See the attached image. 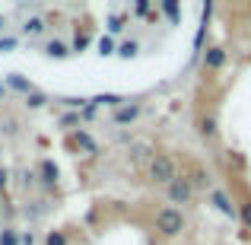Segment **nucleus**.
Wrapping results in <instances>:
<instances>
[{"instance_id":"27","label":"nucleus","mask_w":251,"mask_h":245,"mask_svg":"<svg viewBox=\"0 0 251 245\" xmlns=\"http://www.w3.org/2000/svg\"><path fill=\"white\" fill-rule=\"evenodd\" d=\"M134 16H153V3L150 0H137V6H134Z\"/></svg>"},{"instance_id":"13","label":"nucleus","mask_w":251,"mask_h":245,"mask_svg":"<svg viewBox=\"0 0 251 245\" xmlns=\"http://www.w3.org/2000/svg\"><path fill=\"white\" fill-rule=\"evenodd\" d=\"M197 134H201L203 140H216V137H220L216 118H213V115H201V121H197Z\"/></svg>"},{"instance_id":"7","label":"nucleus","mask_w":251,"mask_h":245,"mask_svg":"<svg viewBox=\"0 0 251 245\" xmlns=\"http://www.w3.org/2000/svg\"><path fill=\"white\" fill-rule=\"evenodd\" d=\"M3 83H6V89L19 92V96H32V92H35V83H32L25 74H16V70H13V74H6Z\"/></svg>"},{"instance_id":"21","label":"nucleus","mask_w":251,"mask_h":245,"mask_svg":"<svg viewBox=\"0 0 251 245\" xmlns=\"http://www.w3.org/2000/svg\"><path fill=\"white\" fill-rule=\"evenodd\" d=\"M61 105H67L70 111H83L86 105H89V99H83V96H64V99H61Z\"/></svg>"},{"instance_id":"32","label":"nucleus","mask_w":251,"mask_h":245,"mask_svg":"<svg viewBox=\"0 0 251 245\" xmlns=\"http://www.w3.org/2000/svg\"><path fill=\"white\" fill-rule=\"evenodd\" d=\"M23 245H35V233H32V229H29V233H23Z\"/></svg>"},{"instance_id":"20","label":"nucleus","mask_w":251,"mask_h":245,"mask_svg":"<svg viewBox=\"0 0 251 245\" xmlns=\"http://www.w3.org/2000/svg\"><path fill=\"white\" fill-rule=\"evenodd\" d=\"M99 54H102V57L118 54V45H115V38H111V35H102V38H99Z\"/></svg>"},{"instance_id":"8","label":"nucleus","mask_w":251,"mask_h":245,"mask_svg":"<svg viewBox=\"0 0 251 245\" xmlns=\"http://www.w3.org/2000/svg\"><path fill=\"white\" fill-rule=\"evenodd\" d=\"M70 140H74L76 147L83 150V153H89V156H96V153H99V143H96V137H92L86 128H76L74 134H70Z\"/></svg>"},{"instance_id":"24","label":"nucleus","mask_w":251,"mask_h":245,"mask_svg":"<svg viewBox=\"0 0 251 245\" xmlns=\"http://www.w3.org/2000/svg\"><path fill=\"white\" fill-rule=\"evenodd\" d=\"M80 121H83V115H80V111H67V115H64L61 118V128H80Z\"/></svg>"},{"instance_id":"14","label":"nucleus","mask_w":251,"mask_h":245,"mask_svg":"<svg viewBox=\"0 0 251 245\" xmlns=\"http://www.w3.org/2000/svg\"><path fill=\"white\" fill-rule=\"evenodd\" d=\"M45 54H48V57H54V61H64L67 54H74V48H67L64 42H57V38H51V42L45 45Z\"/></svg>"},{"instance_id":"30","label":"nucleus","mask_w":251,"mask_h":245,"mask_svg":"<svg viewBox=\"0 0 251 245\" xmlns=\"http://www.w3.org/2000/svg\"><path fill=\"white\" fill-rule=\"evenodd\" d=\"M6 188H10V169L0 165V191H6Z\"/></svg>"},{"instance_id":"10","label":"nucleus","mask_w":251,"mask_h":245,"mask_svg":"<svg viewBox=\"0 0 251 245\" xmlns=\"http://www.w3.org/2000/svg\"><path fill=\"white\" fill-rule=\"evenodd\" d=\"M137 118H140V102H127V105H121V109L111 115V121L115 124H134Z\"/></svg>"},{"instance_id":"2","label":"nucleus","mask_w":251,"mask_h":245,"mask_svg":"<svg viewBox=\"0 0 251 245\" xmlns=\"http://www.w3.org/2000/svg\"><path fill=\"white\" fill-rule=\"evenodd\" d=\"M150 178H153L156 185H169L178 178V163L172 160L169 153H153L150 156Z\"/></svg>"},{"instance_id":"34","label":"nucleus","mask_w":251,"mask_h":245,"mask_svg":"<svg viewBox=\"0 0 251 245\" xmlns=\"http://www.w3.org/2000/svg\"><path fill=\"white\" fill-rule=\"evenodd\" d=\"M3 26H6V19H3V16H0V32H3Z\"/></svg>"},{"instance_id":"9","label":"nucleus","mask_w":251,"mask_h":245,"mask_svg":"<svg viewBox=\"0 0 251 245\" xmlns=\"http://www.w3.org/2000/svg\"><path fill=\"white\" fill-rule=\"evenodd\" d=\"M92 105H96V109H121V105H127V99L124 96H118V92H99V96H92L89 99Z\"/></svg>"},{"instance_id":"18","label":"nucleus","mask_w":251,"mask_h":245,"mask_svg":"<svg viewBox=\"0 0 251 245\" xmlns=\"http://www.w3.org/2000/svg\"><path fill=\"white\" fill-rule=\"evenodd\" d=\"M137 51H140V42H121L118 45V57H124V61H130V57H137Z\"/></svg>"},{"instance_id":"31","label":"nucleus","mask_w":251,"mask_h":245,"mask_svg":"<svg viewBox=\"0 0 251 245\" xmlns=\"http://www.w3.org/2000/svg\"><path fill=\"white\" fill-rule=\"evenodd\" d=\"M0 131H3L6 137H13V134H16V121H13V118H6V121H3V128H0Z\"/></svg>"},{"instance_id":"23","label":"nucleus","mask_w":251,"mask_h":245,"mask_svg":"<svg viewBox=\"0 0 251 245\" xmlns=\"http://www.w3.org/2000/svg\"><path fill=\"white\" fill-rule=\"evenodd\" d=\"M239 220H242V226L251 233V197H245L242 201V207H239Z\"/></svg>"},{"instance_id":"22","label":"nucleus","mask_w":251,"mask_h":245,"mask_svg":"<svg viewBox=\"0 0 251 245\" xmlns=\"http://www.w3.org/2000/svg\"><path fill=\"white\" fill-rule=\"evenodd\" d=\"M45 245H70V239H67V233H64V229H48Z\"/></svg>"},{"instance_id":"4","label":"nucleus","mask_w":251,"mask_h":245,"mask_svg":"<svg viewBox=\"0 0 251 245\" xmlns=\"http://www.w3.org/2000/svg\"><path fill=\"white\" fill-rule=\"evenodd\" d=\"M226 61H229V51H226V48H220V45H210V48L201 54L203 70H210V74L223 70V67H226Z\"/></svg>"},{"instance_id":"11","label":"nucleus","mask_w":251,"mask_h":245,"mask_svg":"<svg viewBox=\"0 0 251 245\" xmlns=\"http://www.w3.org/2000/svg\"><path fill=\"white\" fill-rule=\"evenodd\" d=\"M210 13H213V3H207L201 13V26H197V35H194V54H203V35H207V26H210Z\"/></svg>"},{"instance_id":"29","label":"nucleus","mask_w":251,"mask_h":245,"mask_svg":"<svg viewBox=\"0 0 251 245\" xmlns=\"http://www.w3.org/2000/svg\"><path fill=\"white\" fill-rule=\"evenodd\" d=\"M229 163H232V165H239V169H245V156H242L239 150H229Z\"/></svg>"},{"instance_id":"25","label":"nucleus","mask_w":251,"mask_h":245,"mask_svg":"<svg viewBox=\"0 0 251 245\" xmlns=\"http://www.w3.org/2000/svg\"><path fill=\"white\" fill-rule=\"evenodd\" d=\"M19 38L16 35H0V54H6V51H16Z\"/></svg>"},{"instance_id":"15","label":"nucleus","mask_w":251,"mask_h":245,"mask_svg":"<svg viewBox=\"0 0 251 245\" xmlns=\"http://www.w3.org/2000/svg\"><path fill=\"white\" fill-rule=\"evenodd\" d=\"M45 29H48V23H45L42 16H29L23 23V35H42Z\"/></svg>"},{"instance_id":"6","label":"nucleus","mask_w":251,"mask_h":245,"mask_svg":"<svg viewBox=\"0 0 251 245\" xmlns=\"http://www.w3.org/2000/svg\"><path fill=\"white\" fill-rule=\"evenodd\" d=\"M210 204H213V207L220 210L223 217H229V220H235V217H239V207L229 201V194H226L223 188H213V191H210Z\"/></svg>"},{"instance_id":"26","label":"nucleus","mask_w":251,"mask_h":245,"mask_svg":"<svg viewBox=\"0 0 251 245\" xmlns=\"http://www.w3.org/2000/svg\"><path fill=\"white\" fill-rule=\"evenodd\" d=\"M124 23H127V16H124V13H115V16H108V32H121Z\"/></svg>"},{"instance_id":"28","label":"nucleus","mask_w":251,"mask_h":245,"mask_svg":"<svg viewBox=\"0 0 251 245\" xmlns=\"http://www.w3.org/2000/svg\"><path fill=\"white\" fill-rule=\"evenodd\" d=\"M86 45H89V35H86V32H76V38H74V51H76V54H83Z\"/></svg>"},{"instance_id":"5","label":"nucleus","mask_w":251,"mask_h":245,"mask_svg":"<svg viewBox=\"0 0 251 245\" xmlns=\"http://www.w3.org/2000/svg\"><path fill=\"white\" fill-rule=\"evenodd\" d=\"M57 182H61V169L54 165V160H42L38 163V185L45 191H54Z\"/></svg>"},{"instance_id":"33","label":"nucleus","mask_w":251,"mask_h":245,"mask_svg":"<svg viewBox=\"0 0 251 245\" xmlns=\"http://www.w3.org/2000/svg\"><path fill=\"white\" fill-rule=\"evenodd\" d=\"M3 96H6V83L0 80V99H3Z\"/></svg>"},{"instance_id":"3","label":"nucleus","mask_w":251,"mask_h":245,"mask_svg":"<svg viewBox=\"0 0 251 245\" xmlns=\"http://www.w3.org/2000/svg\"><path fill=\"white\" fill-rule=\"evenodd\" d=\"M166 197L172 204H191L194 201V185H191V178L188 175H178L175 182L166 188Z\"/></svg>"},{"instance_id":"19","label":"nucleus","mask_w":251,"mask_h":245,"mask_svg":"<svg viewBox=\"0 0 251 245\" xmlns=\"http://www.w3.org/2000/svg\"><path fill=\"white\" fill-rule=\"evenodd\" d=\"M0 245H23V233L3 226V229H0Z\"/></svg>"},{"instance_id":"12","label":"nucleus","mask_w":251,"mask_h":245,"mask_svg":"<svg viewBox=\"0 0 251 245\" xmlns=\"http://www.w3.org/2000/svg\"><path fill=\"white\" fill-rule=\"evenodd\" d=\"M188 178H191V185H194V191H207L210 185H213V178H210V172L203 169V165H191ZM210 191H213V188H210Z\"/></svg>"},{"instance_id":"1","label":"nucleus","mask_w":251,"mask_h":245,"mask_svg":"<svg viewBox=\"0 0 251 245\" xmlns=\"http://www.w3.org/2000/svg\"><path fill=\"white\" fill-rule=\"evenodd\" d=\"M184 226H188V220H184V214L178 207H162L159 214H156V233L162 236V239H175V236L184 233Z\"/></svg>"},{"instance_id":"16","label":"nucleus","mask_w":251,"mask_h":245,"mask_svg":"<svg viewBox=\"0 0 251 245\" xmlns=\"http://www.w3.org/2000/svg\"><path fill=\"white\" fill-rule=\"evenodd\" d=\"M162 13H166V19L172 26L181 23V6H178V0H162Z\"/></svg>"},{"instance_id":"17","label":"nucleus","mask_w":251,"mask_h":245,"mask_svg":"<svg viewBox=\"0 0 251 245\" xmlns=\"http://www.w3.org/2000/svg\"><path fill=\"white\" fill-rule=\"evenodd\" d=\"M45 105H48V92H42V89H35L32 92V96H25V109H45Z\"/></svg>"}]
</instances>
